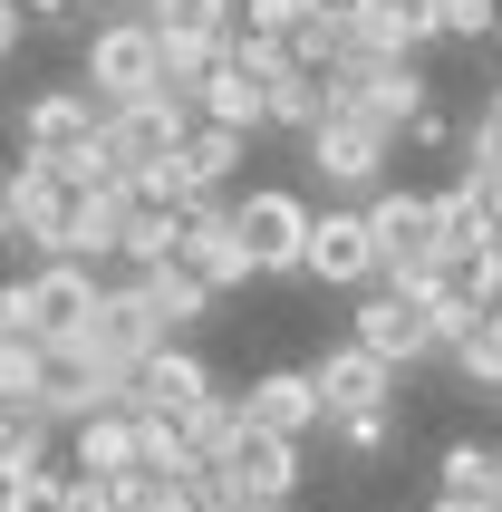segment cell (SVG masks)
Returning <instances> with one entry per match:
<instances>
[{
  "label": "cell",
  "mask_w": 502,
  "mask_h": 512,
  "mask_svg": "<svg viewBox=\"0 0 502 512\" xmlns=\"http://www.w3.org/2000/svg\"><path fill=\"white\" fill-rule=\"evenodd\" d=\"M309 377H319V406H329V416H358V406H396V368L377 358V348H358V339L319 348V358H309Z\"/></svg>",
  "instance_id": "cell-16"
},
{
  "label": "cell",
  "mask_w": 502,
  "mask_h": 512,
  "mask_svg": "<svg viewBox=\"0 0 502 512\" xmlns=\"http://www.w3.org/2000/svg\"><path fill=\"white\" fill-rule=\"evenodd\" d=\"M493 49H502V10H493Z\"/></svg>",
  "instance_id": "cell-44"
},
{
  "label": "cell",
  "mask_w": 502,
  "mask_h": 512,
  "mask_svg": "<svg viewBox=\"0 0 502 512\" xmlns=\"http://www.w3.org/2000/svg\"><path fill=\"white\" fill-rule=\"evenodd\" d=\"M300 165L329 184V203H367L396 174V136H387V126H367V116H348V107H329L300 136Z\"/></svg>",
  "instance_id": "cell-3"
},
{
  "label": "cell",
  "mask_w": 502,
  "mask_h": 512,
  "mask_svg": "<svg viewBox=\"0 0 502 512\" xmlns=\"http://www.w3.org/2000/svg\"><path fill=\"white\" fill-rule=\"evenodd\" d=\"M493 503H502V464H493Z\"/></svg>",
  "instance_id": "cell-43"
},
{
  "label": "cell",
  "mask_w": 502,
  "mask_h": 512,
  "mask_svg": "<svg viewBox=\"0 0 502 512\" xmlns=\"http://www.w3.org/2000/svg\"><path fill=\"white\" fill-rule=\"evenodd\" d=\"M49 512H58V503H49Z\"/></svg>",
  "instance_id": "cell-45"
},
{
  "label": "cell",
  "mask_w": 502,
  "mask_h": 512,
  "mask_svg": "<svg viewBox=\"0 0 502 512\" xmlns=\"http://www.w3.org/2000/svg\"><path fill=\"white\" fill-rule=\"evenodd\" d=\"M223 493H251V503H290L300 493V435H271V426H242L232 455L213 464Z\"/></svg>",
  "instance_id": "cell-15"
},
{
  "label": "cell",
  "mask_w": 502,
  "mask_h": 512,
  "mask_svg": "<svg viewBox=\"0 0 502 512\" xmlns=\"http://www.w3.org/2000/svg\"><path fill=\"white\" fill-rule=\"evenodd\" d=\"M136 290L155 300V319H165L174 339H194V319H213V281H203L194 261H145Z\"/></svg>",
  "instance_id": "cell-19"
},
{
  "label": "cell",
  "mask_w": 502,
  "mask_h": 512,
  "mask_svg": "<svg viewBox=\"0 0 502 512\" xmlns=\"http://www.w3.org/2000/svg\"><path fill=\"white\" fill-rule=\"evenodd\" d=\"M367 242H377V281L387 290H425L435 271V194H406V184H377L367 194Z\"/></svg>",
  "instance_id": "cell-4"
},
{
  "label": "cell",
  "mask_w": 502,
  "mask_h": 512,
  "mask_svg": "<svg viewBox=\"0 0 502 512\" xmlns=\"http://www.w3.org/2000/svg\"><path fill=\"white\" fill-rule=\"evenodd\" d=\"M242 416H251V426H271V435H300V445L329 426V406H319V377H309V368H261L242 387Z\"/></svg>",
  "instance_id": "cell-17"
},
{
  "label": "cell",
  "mask_w": 502,
  "mask_h": 512,
  "mask_svg": "<svg viewBox=\"0 0 502 512\" xmlns=\"http://www.w3.org/2000/svg\"><path fill=\"white\" fill-rule=\"evenodd\" d=\"M78 87L97 107H126V97H155L165 87V39L145 10H107V20L78 29Z\"/></svg>",
  "instance_id": "cell-1"
},
{
  "label": "cell",
  "mask_w": 502,
  "mask_h": 512,
  "mask_svg": "<svg viewBox=\"0 0 502 512\" xmlns=\"http://www.w3.org/2000/svg\"><path fill=\"white\" fill-rule=\"evenodd\" d=\"M309 223H319V203L290 194V184H251V194H232V232L251 242L261 281H300V261H309Z\"/></svg>",
  "instance_id": "cell-6"
},
{
  "label": "cell",
  "mask_w": 502,
  "mask_h": 512,
  "mask_svg": "<svg viewBox=\"0 0 502 512\" xmlns=\"http://www.w3.org/2000/svg\"><path fill=\"white\" fill-rule=\"evenodd\" d=\"M58 474H68V464H29V474H0V512H49L58 503Z\"/></svg>",
  "instance_id": "cell-32"
},
{
  "label": "cell",
  "mask_w": 502,
  "mask_h": 512,
  "mask_svg": "<svg viewBox=\"0 0 502 512\" xmlns=\"http://www.w3.org/2000/svg\"><path fill=\"white\" fill-rule=\"evenodd\" d=\"M493 464H502V445H474V435H454L445 455H435V484H445V493H493Z\"/></svg>",
  "instance_id": "cell-29"
},
{
  "label": "cell",
  "mask_w": 502,
  "mask_h": 512,
  "mask_svg": "<svg viewBox=\"0 0 502 512\" xmlns=\"http://www.w3.org/2000/svg\"><path fill=\"white\" fill-rule=\"evenodd\" d=\"M0 184H10V223H20V252H29V261L68 252V232H78V203H87V184H78V174H58L49 155H20V165L0 174Z\"/></svg>",
  "instance_id": "cell-7"
},
{
  "label": "cell",
  "mask_w": 502,
  "mask_h": 512,
  "mask_svg": "<svg viewBox=\"0 0 502 512\" xmlns=\"http://www.w3.org/2000/svg\"><path fill=\"white\" fill-rule=\"evenodd\" d=\"M329 78V107L367 116V126H387L396 145H406V116L435 97V78H425L416 58H338V68H319Z\"/></svg>",
  "instance_id": "cell-5"
},
{
  "label": "cell",
  "mask_w": 502,
  "mask_h": 512,
  "mask_svg": "<svg viewBox=\"0 0 502 512\" xmlns=\"http://www.w3.org/2000/svg\"><path fill=\"white\" fill-rule=\"evenodd\" d=\"M425 10H435L445 39H493V10H502V0H425Z\"/></svg>",
  "instance_id": "cell-33"
},
{
  "label": "cell",
  "mask_w": 502,
  "mask_h": 512,
  "mask_svg": "<svg viewBox=\"0 0 502 512\" xmlns=\"http://www.w3.org/2000/svg\"><path fill=\"white\" fill-rule=\"evenodd\" d=\"M338 39H348V58H416L445 29L425 0H338Z\"/></svg>",
  "instance_id": "cell-12"
},
{
  "label": "cell",
  "mask_w": 502,
  "mask_h": 512,
  "mask_svg": "<svg viewBox=\"0 0 502 512\" xmlns=\"http://www.w3.org/2000/svg\"><path fill=\"white\" fill-rule=\"evenodd\" d=\"M68 464H78V474H136V406L107 397L97 416H78V426H68Z\"/></svg>",
  "instance_id": "cell-18"
},
{
  "label": "cell",
  "mask_w": 502,
  "mask_h": 512,
  "mask_svg": "<svg viewBox=\"0 0 502 512\" xmlns=\"http://www.w3.org/2000/svg\"><path fill=\"white\" fill-rule=\"evenodd\" d=\"M435 512H502L493 493H435Z\"/></svg>",
  "instance_id": "cell-39"
},
{
  "label": "cell",
  "mask_w": 502,
  "mask_h": 512,
  "mask_svg": "<svg viewBox=\"0 0 502 512\" xmlns=\"http://www.w3.org/2000/svg\"><path fill=\"white\" fill-rule=\"evenodd\" d=\"M136 464H145V474H174V484H184L203 455L184 445V426H174V416H136Z\"/></svg>",
  "instance_id": "cell-28"
},
{
  "label": "cell",
  "mask_w": 502,
  "mask_h": 512,
  "mask_svg": "<svg viewBox=\"0 0 502 512\" xmlns=\"http://www.w3.org/2000/svg\"><path fill=\"white\" fill-rule=\"evenodd\" d=\"M474 126H483V136H493V145H502V78H493V87H483V107H474Z\"/></svg>",
  "instance_id": "cell-38"
},
{
  "label": "cell",
  "mask_w": 502,
  "mask_h": 512,
  "mask_svg": "<svg viewBox=\"0 0 502 512\" xmlns=\"http://www.w3.org/2000/svg\"><path fill=\"white\" fill-rule=\"evenodd\" d=\"M406 145H416V155H445V145H454V126H445V107H435V97L406 116Z\"/></svg>",
  "instance_id": "cell-34"
},
{
  "label": "cell",
  "mask_w": 502,
  "mask_h": 512,
  "mask_svg": "<svg viewBox=\"0 0 502 512\" xmlns=\"http://www.w3.org/2000/svg\"><path fill=\"white\" fill-rule=\"evenodd\" d=\"M251 416H242V387H213V397L194 406V416H184V445H194L203 464H223L232 455V435H242Z\"/></svg>",
  "instance_id": "cell-26"
},
{
  "label": "cell",
  "mask_w": 502,
  "mask_h": 512,
  "mask_svg": "<svg viewBox=\"0 0 502 512\" xmlns=\"http://www.w3.org/2000/svg\"><path fill=\"white\" fill-rule=\"evenodd\" d=\"M348 339H358V348H377L387 368L445 358V339H435V310H425V290H387V281H367V290H358V319H348Z\"/></svg>",
  "instance_id": "cell-10"
},
{
  "label": "cell",
  "mask_w": 502,
  "mask_h": 512,
  "mask_svg": "<svg viewBox=\"0 0 502 512\" xmlns=\"http://www.w3.org/2000/svg\"><path fill=\"white\" fill-rule=\"evenodd\" d=\"M97 300H107V271L97 261H68V252H49V261H29L20 281H0V319H20V329H39V339H78L87 319H97Z\"/></svg>",
  "instance_id": "cell-2"
},
{
  "label": "cell",
  "mask_w": 502,
  "mask_h": 512,
  "mask_svg": "<svg viewBox=\"0 0 502 512\" xmlns=\"http://www.w3.org/2000/svg\"><path fill=\"white\" fill-rule=\"evenodd\" d=\"M78 339L97 348V358H107L116 397H126V387H136V368H145V358H155V348L174 339V329H165V319H155V300H145V290H136V271H116V281H107V300H97V319H87Z\"/></svg>",
  "instance_id": "cell-8"
},
{
  "label": "cell",
  "mask_w": 502,
  "mask_h": 512,
  "mask_svg": "<svg viewBox=\"0 0 502 512\" xmlns=\"http://www.w3.org/2000/svg\"><path fill=\"white\" fill-rule=\"evenodd\" d=\"M20 39H29V10H20V0H0V68L20 58Z\"/></svg>",
  "instance_id": "cell-37"
},
{
  "label": "cell",
  "mask_w": 502,
  "mask_h": 512,
  "mask_svg": "<svg viewBox=\"0 0 502 512\" xmlns=\"http://www.w3.org/2000/svg\"><path fill=\"white\" fill-rule=\"evenodd\" d=\"M435 242H445V252H474V242H502V213H493V203L474 194V184H464V174H454L445 194H435Z\"/></svg>",
  "instance_id": "cell-22"
},
{
  "label": "cell",
  "mask_w": 502,
  "mask_h": 512,
  "mask_svg": "<svg viewBox=\"0 0 502 512\" xmlns=\"http://www.w3.org/2000/svg\"><path fill=\"white\" fill-rule=\"evenodd\" d=\"M39 377H49V339L20 329V319H0V397H10V406H39Z\"/></svg>",
  "instance_id": "cell-23"
},
{
  "label": "cell",
  "mask_w": 502,
  "mask_h": 512,
  "mask_svg": "<svg viewBox=\"0 0 502 512\" xmlns=\"http://www.w3.org/2000/svg\"><path fill=\"white\" fill-rule=\"evenodd\" d=\"M445 358H454V377H464V387H483V397H502V300H493V310H483L474 329H464V339L445 348Z\"/></svg>",
  "instance_id": "cell-24"
},
{
  "label": "cell",
  "mask_w": 502,
  "mask_h": 512,
  "mask_svg": "<svg viewBox=\"0 0 502 512\" xmlns=\"http://www.w3.org/2000/svg\"><path fill=\"white\" fill-rule=\"evenodd\" d=\"M194 107L213 116V126H242V136H261V126H271V87L251 78L242 58H223V68H213V78L194 87Z\"/></svg>",
  "instance_id": "cell-21"
},
{
  "label": "cell",
  "mask_w": 502,
  "mask_h": 512,
  "mask_svg": "<svg viewBox=\"0 0 502 512\" xmlns=\"http://www.w3.org/2000/svg\"><path fill=\"white\" fill-rule=\"evenodd\" d=\"M213 387H223V377H213V358H203L194 339H165V348H155V358L136 368L126 406H136V416H174V426H184V416H194Z\"/></svg>",
  "instance_id": "cell-13"
},
{
  "label": "cell",
  "mask_w": 502,
  "mask_h": 512,
  "mask_svg": "<svg viewBox=\"0 0 502 512\" xmlns=\"http://www.w3.org/2000/svg\"><path fill=\"white\" fill-rule=\"evenodd\" d=\"M223 512H290V503H251V493H223Z\"/></svg>",
  "instance_id": "cell-41"
},
{
  "label": "cell",
  "mask_w": 502,
  "mask_h": 512,
  "mask_svg": "<svg viewBox=\"0 0 502 512\" xmlns=\"http://www.w3.org/2000/svg\"><path fill=\"white\" fill-rule=\"evenodd\" d=\"M97 10H145V0H97Z\"/></svg>",
  "instance_id": "cell-42"
},
{
  "label": "cell",
  "mask_w": 502,
  "mask_h": 512,
  "mask_svg": "<svg viewBox=\"0 0 502 512\" xmlns=\"http://www.w3.org/2000/svg\"><path fill=\"white\" fill-rule=\"evenodd\" d=\"M300 10H319V0H242V20H251V29H271V39L300 20Z\"/></svg>",
  "instance_id": "cell-36"
},
{
  "label": "cell",
  "mask_w": 502,
  "mask_h": 512,
  "mask_svg": "<svg viewBox=\"0 0 502 512\" xmlns=\"http://www.w3.org/2000/svg\"><path fill=\"white\" fill-rule=\"evenodd\" d=\"M155 39H165V87H203L232 58V39H213V29H155Z\"/></svg>",
  "instance_id": "cell-27"
},
{
  "label": "cell",
  "mask_w": 502,
  "mask_h": 512,
  "mask_svg": "<svg viewBox=\"0 0 502 512\" xmlns=\"http://www.w3.org/2000/svg\"><path fill=\"white\" fill-rule=\"evenodd\" d=\"M194 87H155V97H126V107H107V155L116 174H155L174 165V145H184V126H194Z\"/></svg>",
  "instance_id": "cell-9"
},
{
  "label": "cell",
  "mask_w": 502,
  "mask_h": 512,
  "mask_svg": "<svg viewBox=\"0 0 502 512\" xmlns=\"http://www.w3.org/2000/svg\"><path fill=\"white\" fill-rule=\"evenodd\" d=\"M0 252H20V223H10V184H0Z\"/></svg>",
  "instance_id": "cell-40"
},
{
  "label": "cell",
  "mask_w": 502,
  "mask_h": 512,
  "mask_svg": "<svg viewBox=\"0 0 502 512\" xmlns=\"http://www.w3.org/2000/svg\"><path fill=\"white\" fill-rule=\"evenodd\" d=\"M145 20H155V29H213V39H232V29H242V0H145Z\"/></svg>",
  "instance_id": "cell-30"
},
{
  "label": "cell",
  "mask_w": 502,
  "mask_h": 512,
  "mask_svg": "<svg viewBox=\"0 0 502 512\" xmlns=\"http://www.w3.org/2000/svg\"><path fill=\"white\" fill-rule=\"evenodd\" d=\"M300 281H329V290H367L377 281V242H367V203H329L309 223V261Z\"/></svg>",
  "instance_id": "cell-14"
},
{
  "label": "cell",
  "mask_w": 502,
  "mask_h": 512,
  "mask_svg": "<svg viewBox=\"0 0 502 512\" xmlns=\"http://www.w3.org/2000/svg\"><path fill=\"white\" fill-rule=\"evenodd\" d=\"M319 116H329V78H319V68H280L271 78V126L280 136H309Z\"/></svg>",
  "instance_id": "cell-25"
},
{
  "label": "cell",
  "mask_w": 502,
  "mask_h": 512,
  "mask_svg": "<svg viewBox=\"0 0 502 512\" xmlns=\"http://www.w3.org/2000/svg\"><path fill=\"white\" fill-rule=\"evenodd\" d=\"M329 435H338V455H348V464H377V455H387V435H396V406H358V416H329Z\"/></svg>",
  "instance_id": "cell-31"
},
{
  "label": "cell",
  "mask_w": 502,
  "mask_h": 512,
  "mask_svg": "<svg viewBox=\"0 0 502 512\" xmlns=\"http://www.w3.org/2000/svg\"><path fill=\"white\" fill-rule=\"evenodd\" d=\"M251 155L242 126H213V116H194L184 126V145H174V174H184V194H203V184H232V165Z\"/></svg>",
  "instance_id": "cell-20"
},
{
  "label": "cell",
  "mask_w": 502,
  "mask_h": 512,
  "mask_svg": "<svg viewBox=\"0 0 502 512\" xmlns=\"http://www.w3.org/2000/svg\"><path fill=\"white\" fill-rule=\"evenodd\" d=\"M502 300V242H474V252H435V271H425V310H435V339H464L483 310Z\"/></svg>",
  "instance_id": "cell-11"
},
{
  "label": "cell",
  "mask_w": 502,
  "mask_h": 512,
  "mask_svg": "<svg viewBox=\"0 0 502 512\" xmlns=\"http://www.w3.org/2000/svg\"><path fill=\"white\" fill-rule=\"evenodd\" d=\"M20 10H29V29H87L97 0H20Z\"/></svg>",
  "instance_id": "cell-35"
}]
</instances>
